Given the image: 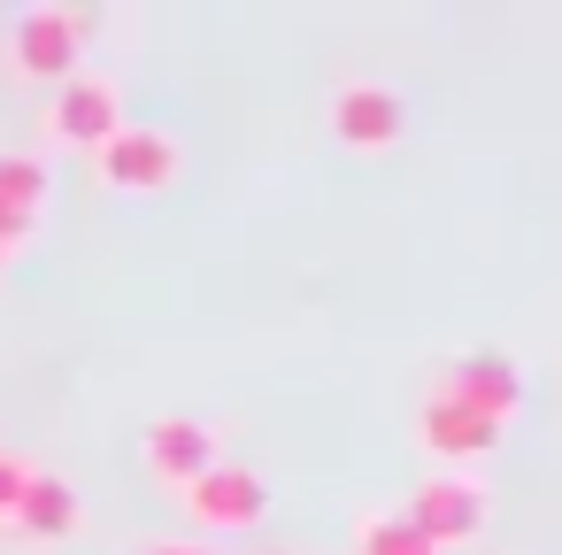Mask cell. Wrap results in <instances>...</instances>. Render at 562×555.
Masks as SVG:
<instances>
[{
	"mask_svg": "<svg viewBox=\"0 0 562 555\" xmlns=\"http://www.w3.org/2000/svg\"><path fill=\"white\" fill-rule=\"evenodd\" d=\"M86 40H93V16L55 9V0L9 16V63H16V78H32V86H63L70 70H86Z\"/></svg>",
	"mask_w": 562,
	"mask_h": 555,
	"instance_id": "6da1fadb",
	"label": "cell"
},
{
	"mask_svg": "<svg viewBox=\"0 0 562 555\" xmlns=\"http://www.w3.org/2000/svg\"><path fill=\"white\" fill-rule=\"evenodd\" d=\"M186 170V147L155 124H116L101 147H93V178L109 193H170Z\"/></svg>",
	"mask_w": 562,
	"mask_h": 555,
	"instance_id": "7a4b0ae2",
	"label": "cell"
},
{
	"mask_svg": "<svg viewBox=\"0 0 562 555\" xmlns=\"http://www.w3.org/2000/svg\"><path fill=\"white\" fill-rule=\"evenodd\" d=\"M40 124H47L55 147H86V155H93V147L124 124V86L86 63V70H70V78L47 93V116H40Z\"/></svg>",
	"mask_w": 562,
	"mask_h": 555,
	"instance_id": "3957f363",
	"label": "cell"
},
{
	"mask_svg": "<svg viewBox=\"0 0 562 555\" xmlns=\"http://www.w3.org/2000/svg\"><path fill=\"white\" fill-rule=\"evenodd\" d=\"M178 501H186V517H193L209 540H224V532H255V524L270 517V478H262L255 463H209Z\"/></svg>",
	"mask_w": 562,
	"mask_h": 555,
	"instance_id": "277c9868",
	"label": "cell"
},
{
	"mask_svg": "<svg viewBox=\"0 0 562 555\" xmlns=\"http://www.w3.org/2000/svg\"><path fill=\"white\" fill-rule=\"evenodd\" d=\"M485 509H493V501H485V486H477L470 470H431L401 517H408L439 555H454V547H470V540L485 532Z\"/></svg>",
	"mask_w": 562,
	"mask_h": 555,
	"instance_id": "5b68a950",
	"label": "cell"
},
{
	"mask_svg": "<svg viewBox=\"0 0 562 555\" xmlns=\"http://www.w3.org/2000/svg\"><path fill=\"white\" fill-rule=\"evenodd\" d=\"M331 132H339V147H355V155H393L401 140H408V109H401V93L393 86H378V78H347V86H331Z\"/></svg>",
	"mask_w": 562,
	"mask_h": 555,
	"instance_id": "8992f818",
	"label": "cell"
},
{
	"mask_svg": "<svg viewBox=\"0 0 562 555\" xmlns=\"http://www.w3.org/2000/svg\"><path fill=\"white\" fill-rule=\"evenodd\" d=\"M439 393H454V401H462V409H477L493 432H508V424H516V409H524V363H516L508 347H470V355H454V363H447Z\"/></svg>",
	"mask_w": 562,
	"mask_h": 555,
	"instance_id": "52a82bcc",
	"label": "cell"
},
{
	"mask_svg": "<svg viewBox=\"0 0 562 555\" xmlns=\"http://www.w3.org/2000/svg\"><path fill=\"white\" fill-rule=\"evenodd\" d=\"M139 463L162 478V486H193L209 463H224V432L216 424H201V417H155L147 424V440H139Z\"/></svg>",
	"mask_w": 562,
	"mask_h": 555,
	"instance_id": "ba28073f",
	"label": "cell"
},
{
	"mask_svg": "<svg viewBox=\"0 0 562 555\" xmlns=\"http://www.w3.org/2000/svg\"><path fill=\"white\" fill-rule=\"evenodd\" d=\"M416 440L439 455V470H470L477 455H493V447H501V432H493L477 409H462L454 393H431V401H424V417H416Z\"/></svg>",
	"mask_w": 562,
	"mask_h": 555,
	"instance_id": "9c48e42d",
	"label": "cell"
},
{
	"mask_svg": "<svg viewBox=\"0 0 562 555\" xmlns=\"http://www.w3.org/2000/svg\"><path fill=\"white\" fill-rule=\"evenodd\" d=\"M78 524H86L78 486H70V478H55V470H32L24 501L9 509V524H0V532H16V540H32V547H55V540H70Z\"/></svg>",
	"mask_w": 562,
	"mask_h": 555,
	"instance_id": "30bf717a",
	"label": "cell"
},
{
	"mask_svg": "<svg viewBox=\"0 0 562 555\" xmlns=\"http://www.w3.org/2000/svg\"><path fill=\"white\" fill-rule=\"evenodd\" d=\"M355 555H439L401 509H370V517H355Z\"/></svg>",
	"mask_w": 562,
	"mask_h": 555,
	"instance_id": "8fae6325",
	"label": "cell"
},
{
	"mask_svg": "<svg viewBox=\"0 0 562 555\" xmlns=\"http://www.w3.org/2000/svg\"><path fill=\"white\" fill-rule=\"evenodd\" d=\"M0 209H16V217H47V163L40 155H0Z\"/></svg>",
	"mask_w": 562,
	"mask_h": 555,
	"instance_id": "7c38bea8",
	"label": "cell"
},
{
	"mask_svg": "<svg viewBox=\"0 0 562 555\" xmlns=\"http://www.w3.org/2000/svg\"><path fill=\"white\" fill-rule=\"evenodd\" d=\"M32 470H40V463H24V455H9V447H0V524H9V509L24 501V486H32Z\"/></svg>",
	"mask_w": 562,
	"mask_h": 555,
	"instance_id": "4fadbf2b",
	"label": "cell"
},
{
	"mask_svg": "<svg viewBox=\"0 0 562 555\" xmlns=\"http://www.w3.org/2000/svg\"><path fill=\"white\" fill-rule=\"evenodd\" d=\"M32 232H40L32 217H16V209H0V255H16V247H24Z\"/></svg>",
	"mask_w": 562,
	"mask_h": 555,
	"instance_id": "5bb4252c",
	"label": "cell"
},
{
	"mask_svg": "<svg viewBox=\"0 0 562 555\" xmlns=\"http://www.w3.org/2000/svg\"><path fill=\"white\" fill-rule=\"evenodd\" d=\"M147 555H216V540H147Z\"/></svg>",
	"mask_w": 562,
	"mask_h": 555,
	"instance_id": "9a60e30c",
	"label": "cell"
},
{
	"mask_svg": "<svg viewBox=\"0 0 562 555\" xmlns=\"http://www.w3.org/2000/svg\"><path fill=\"white\" fill-rule=\"evenodd\" d=\"M0 263H9V255H0Z\"/></svg>",
	"mask_w": 562,
	"mask_h": 555,
	"instance_id": "2e32d148",
	"label": "cell"
}]
</instances>
